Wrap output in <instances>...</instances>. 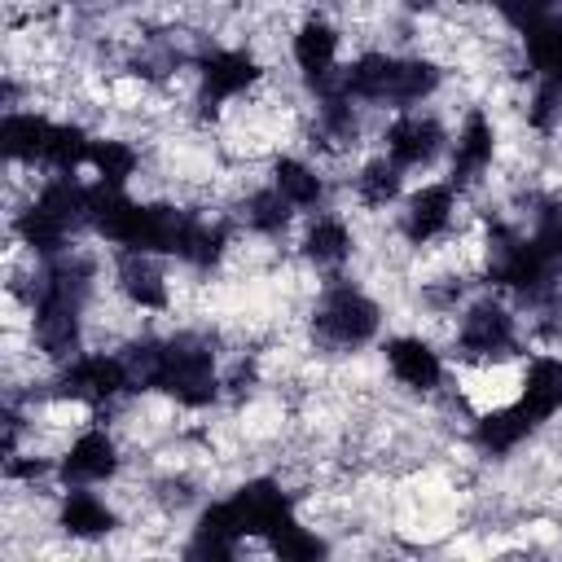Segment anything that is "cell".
Masks as SVG:
<instances>
[{"mask_svg": "<svg viewBox=\"0 0 562 562\" xmlns=\"http://www.w3.org/2000/svg\"><path fill=\"white\" fill-rule=\"evenodd\" d=\"M132 378H136V395H158L176 408L202 413L211 404L224 400L228 373L220 364V351L211 347V338L193 334V329H176V334H158V338H136L123 347Z\"/></svg>", "mask_w": 562, "mask_h": 562, "instance_id": "cell-1", "label": "cell"}, {"mask_svg": "<svg viewBox=\"0 0 562 562\" xmlns=\"http://www.w3.org/2000/svg\"><path fill=\"white\" fill-rule=\"evenodd\" d=\"M443 83V66L426 53H386V48H364L338 70V92L360 101L364 110H417L426 105Z\"/></svg>", "mask_w": 562, "mask_h": 562, "instance_id": "cell-2", "label": "cell"}, {"mask_svg": "<svg viewBox=\"0 0 562 562\" xmlns=\"http://www.w3.org/2000/svg\"><path fill=\"white\" fill-rule=\"evenodd\" d=\"M382 321H386L382 303L364 285L338 272V277H325V285L316 290L312 312H307V334L321 351L351 356L382 338Z\"/></svg>", "mask_w": 562, "mask_h": 562, "instance_id": "cell-3", "label": "cell"}, {"mask_svg": "<svg viewBox=\"0 0 562 562\" xmlns=\"http://www.w3.org/2000/svg\"><path fill=\"white\" fill-rule=\"evenodd\" d=\"M452 356L465 369H496L522 356V316L514 299L487 290L457 307L452 321Z\"/></svg>", "mask_w": 562, "mask_h": 562, "instance_id": "cell-4", "label": "cell"}, {"mask_svg": "<svg viewBox=\"0 0 562 562\" xmlns=\"http://www.w3.org/2000/svg\"><path fill=\"white\" fill-rule=\"evenodd\" d=\"M127 395H136V378L123 347H83L48 378V400L83 413H110Z\"/></svg>", "mask_w": 562, "mask_h": 562, "instance_id": "cell-5", "label": "cell"}, {"mask_svg": "<svg viewBox=\"0 0 562 562\" xmlns=\"http://www.w3.org/2000/svg\"><path fill=\"white\" fill-rule=\"evenodd\" d=\"M522 66L531 79L527 123L536 132H549L553 123H562V9L522 35Z\"/></svg>", "mask_w": 562, "mask_h": 562, "instance_id": "cell-6", "label": "cell"}, {"mask_svg": "<svg viewBox=\"0 0 562 562\" xmlns=\"http://www.w3.org/2000/svg\"><path fill=\"white\" fill-rule=\"evenodd\" d=\"M123 474L119 435L92 417L57 448V487H110Z\"/></svg>", "mask_w": 562, "mask_h": 562, "instance_id": "cell-7", "label": "cell"}, {"mask_svg": "<svg viewBox=\"0 0 562 562\" xmlns=\"http://www.w3.org/2000/svg\"><path fill=\"white\" fill-rule=\"evenodd\" d=\"M461 206H465V193L452 189L448 180H426L417 189L404 193L400 211H395V233L404 246H439L452 237L457 220H461Z\"/></svg>", "mask_w": 562, "mask_h": 562, "instance_id": "cell-8", "label": "cell"}, {"mask_svg": "<svg viewBox=\"0 0 562 562\" xmlns=\"http://www.w3.org/2000/svg\"><path fill=\"white\" fill-rule=\"evenodd\" d=\"M193 83H198V105L220 114V110L246 101L263 83V66L250 48H211L198 57Z\"/></svg>", "mask_w": 562, "mask_h": 562, "instance_id": "cell-9", "label": "cell"}, {"mask_svg": "<svg viewBox=\"0 0 562 562\" xmlns=\"http://www.w3.org/2000/svg\"><path fill=\"white\" fill-rule=\"evenodd\" d=\"M452 145V132L443 127L439 114H430L426 105L417 110H400L391 114V123L382 127V154L395 158L404 171H430Z\"/></svg>", "mask_w": 562, "mask_h": 562, "instance_id": "cell-10", "label": "cell"}, {"mask_svg": "<svg viewBox=\"0 0 562 562\" xmlns=\"http://www.w3.org/2000/svg\"><path fill=\"white\" fill-rule=\"evenodd\" d=\"M496 149H501V132H496L492 114L479 110V105H470L465 119L452 132V145H448V184L470 198L492 176Z\"/></svg>", "mask_w": 562, "mask_h": 562, "instance_id": "cell-11", "label": "cell"}, {"mask_svg": "<svg viewBox=\"0 0 562 562\" xmlns=\"http://www.w3.org/2000/svg\"><path fill=\"white\" fill-rule=\"evenodd\" d=\"M167 255L149 250H114V294L123 307L145 312V316H167L171 312V272Z\"/></svg>", "mask_w": 562, "mask_h": 562, "instance_id": "cell-12", "label": "cell"}, {"mask_svg": "<svg viewBox=\"0 0 562 562\" xmlns=\"http://www.w3.org/2000/svg\"><path fill=\"white\" fill-rule=\"evenodd\" d=\"M290 61H294L299 79L312 92L334 88L338 83V70H342V31L329 18H321V13L303 18L294 26V35H290Z\"/></svg>", "mask_w": 562, "mask_h": 562, "instance_id": "cell-13", "label": "cell"}, {"mask_svg": "<svg viewBox=\"0 0 562 562\" xmlns=\"http://www.w3.org/2000/svg\"><path fill=\"white\" fill-rule=\"evenodd\" d=\"M382 364L408 395H435L448 382V360L426 334H391L382 342Z\"/></svg>", "mask_w": 562, "mask_h": 562, "instance_id": "cell-14", "label": "cell"}, {"mask_svg": "<svg viewBox=\"0 0 562 562\" xmlns=\"http://www.w3.org/2000/svg\"><path fill=\"white\" fill-rule=\"evenodd\" d=\"M53 527L79 544H97L123 527L119 505L101 496V487H57L53 501Z\"/></svg>", "mask_w": 562, "mask_h": 562, "instance_id": "cell-15", "label": "cell"}, {"mask_svg": "<svg viewBox=\"0 0 562 562\" xmlns=\"http://www.w3.org/2000/svg\"><path fill=\"white\" fill-rule=\"evenodd\" d=\"M53 136H57V119H53V114H44V110H35V105H4V119H0V149H4V162H9V167L44 171Z\"/></svg>", "mask_w": 562, "mask_h": 562, "instance_id": "cell-16", "label": "cell"}, {"mask_svg": "<svg viewBox=\"0 0 562 562\" xmlns=\"http://www.w3.org/2000/svg\"><path fill=\"white\" fill-rule=\"evenodd\" d=\"M356 255V228L338 211H312L299 228V259L325 277H338Z\"/></svg>", "mask_w": 562, "mask_h": 562, "instance_id": "cell-17", "label": "cell"}, {"mask_svg": "<svg viewBox=\"0 0 562 562\" xmlns=\"http://www.w3.org/2000/svg\"><path fill=\"white\" fill-rule=\"evenodd\" d=\"M540 426H536V417L509 395V400H492L487 408H479L474 413V422H470V443L483 452V457H514L531 435H536Z\"/></svg>", "mask_w": 562, "mask_h": 562, "instance_id": "cell-18", "label": "cell"}, {"mask_svg": "<svg viewBox=\"0 0 562 562\" xmlns=\"http://www.w3.org/2000/svg\"><path fill=\"white\" fill-rule=\"evenodd\" d=\"M514 400L536 417V426L562 417V351H522Z\"/></svg>", "mask_w": 562, "mask_h": 562, "instance_id": "cell-19", "label": "cell"}, {"mask_svg": "<svg viewBox=\"0 0 562 562\" xmlns=\"http://www.w3.org/2000/svg\"><path fill=\"white\" fill-rule=\"evenodd\" d=\"M233 220H237V228L241 233H250V237H263V241H281L303 215L281 198V189L263 176V184H255L241 202H237V211H233Z\"/></svg>", "mask_w": 562, "mask_h": 562, "instance_id": "cell-20", "label": "cell"}, {"mask_svg": "<svg viewBox=\"0 0 562 562\" xmlns=\"http://www.w3.org/2000/svg\"><path fill=\"white\" fill-rule=\"evenodd\" d=\"M268 180L281 189V198L299 211V215H312V211H325V198H329V180L325 171L303 158V154H277L268 162Z\"/></svg>", "mask_w": 562, "mask_h": 562, "instance_id": "cell-21", "label": "cell"}, {"mask_svg": "<svg viewBox=\"0 0 562 562\" xmlns=\"http://www.w3.org/2000/svg\"><path fill=\"white\" fill-rule=\"evenodd\" d=\"M404 193H408V171L395 158H386L382 149L356 162V171H351V198H356V206H364V211H391V206L404 202Z\"/></svg>", "mask_w": 562, "mask_h": 562, "instance_id": "cell-22", "label": "cell"}, {"mask_svg": "<svg viewBox=\"0 0 562 562\" xmlns=\"http://www.w3.org/2000/svg\"><path fill=\"white\" fill-rule=\"evenodd\" d=\"M83 171H92V180L105 189H132V180L140 176V149L123 136H92Z\"/></svg>", "mask_w": 562, "mask_h": 562, "instance_id": "cell-23", "label": "cell"}, {"mask_svg": "<svg viewBox=\"0 0 562 562\" xmlns=\"http://www.w3.org/2000/svg\"><path fill=\"white\" fill-rule=\"evenodd\" d=\"M263 549H272L277 558H299V562H303V558H321V553H329V540H325L316 527H307L303 518H290Z\"/></svg>", "mask_w": 562, "mask_h": 562, "instance_id": "cell-24", "label": "cell"}, {"mask_svg": "<svg viewBox=\"0 0 562 562\" xmlns=\"http://www.w3.org/2000/svg\"><path fill=\"white\" fill-rule=\"evenodd\" d=\"M487 9L522 40L527 31H536L540 22H549L558 13V0H487Z\"/></svg>", "mask_w": 562, "mask_h": 562, "instance_id": "cell-25", "label": "cell"}]
</instances>
